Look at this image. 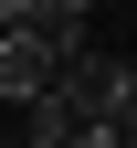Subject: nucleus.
Here are the masks:
<instances>
[{"label":"nucleus","instance_id":"f257e3e1","mask_svg":"<svg viewBox=\"0 0 137 148\" xmlns=\"http://www.w3.org/2000/svg\"><path fill=\"white\" fill-rule=\"evenodd\" d=\"M127 85H137V74L127 64H116V53H63V74H53V106H63V116H85V127H106L116 116V106H127Z\"/></svg>","mask_w":137,"mask_h":148},{"label":"nucleus","instance_id":"f03ea898","mask_svg":"<svg viewBox=\"0 0 137 148\" xmlns=\"http://www.w3.org/2000/svg\"><path fill=\"white\" fill-rule=\"evenodd\" d=\"M0 32H21V42H42L63 64V53L95 42V0H0Z\"/></svg>","mask_w":137,"mask_h":148},{"label":"nucleus","instance_id":"7ed1b4c3","mask_svg":"<svg viewBox=\"0 0 137 148\" xmlns=\"http://www.w3.org/2000/svg\"><path fill=\"white\" fill-rule=\"evenodd\" d=\"M53 74H63V64H53L42 42H21V32H0V116H21V106H42V95H53Z\"/></svg>","mask_w":137,"mask_h":148}]
</instances>
